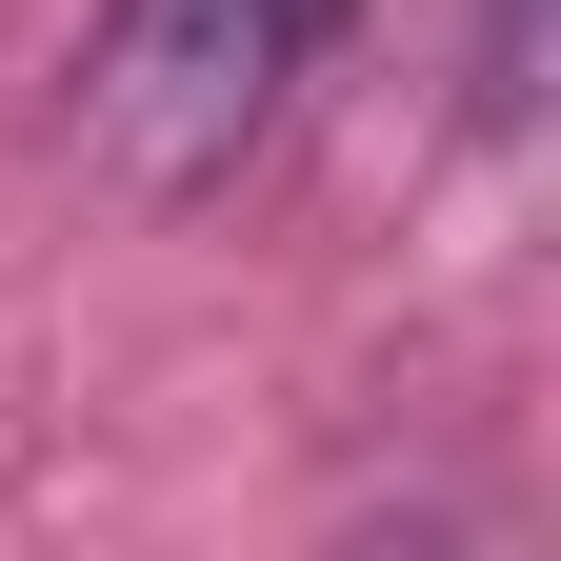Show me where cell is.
<instances>
[{
	"instance_id": "cell-2",
	"label": "cell",
	"mask_w": 561,
	"mask_h": 561,
	"mask_svg": "<svg viewBox=\"0 0 561 561\" xmlns=\"http://www.w3.org/2000/svg\"><path fill=\"white\" fill-rule=\"evenodd\" d=\"M481 60H502V101H522V60H541V0H481Z\"/></svg>"
},
{
	"instance_id": "cell-3",
	"label": "cell",
	"mask_w": 561,
	"mask_h": 561,
	"mask_svg": "<svg viewBox=\"0 0 561 561\" xmlns=\"http://www.w3.org/2000/svg\"><path fill=\"white\" fill-rule=\"evenodd\" d=\"M341 21H362V0H280V41H301V60H321V41H341Z\"/></svg>"
},
{
	"instance_id": "cell-1",
	"label": "cell",
	"mask_w": 561,
	"mask_h": 561,
	"mask_svg": "<svg viewBox=\"0 0 561 561\" xmlns=\"http://www.w3.org/2000/svg\"><path fill=\"white\" fill-rule=\"evenodd\" d=\"M280 81H301L280 0H101L60 121H81V161H101L121 201H221V181L261 161Z\"/></svg>"
}]
</instances>
